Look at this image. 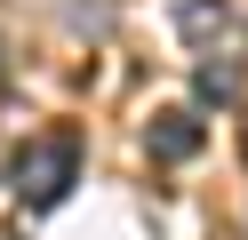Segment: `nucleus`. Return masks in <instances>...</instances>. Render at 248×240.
<instances>
[{
    "mask_svg": "<svg viewBox=\"0 0 248 240\" xmlns=\"http://www.w3.org/2000/svg\"><path fill=\"white\" fill-rule=\"evenodd\" d=\"M8 184H16L24 208H56L72 184H80V128H48V136H32L16 160H8Z\"/></svg>",
    "mask_w": 248,
    "mask_h": 240,
    "instance_id": "1",
    "label": "nucleus"
},
{
    "mask_svg": "<svg viewBox=\"0 0 248 240\" xmlns=\"http://www.w3.org/2000/svg\"><path fill=\"white\" fill-rule=\"evenodd\" d=\"M144 144H152V160H192L200 144H208V128H200L192 104H160L152 128H144Z\"/></svg>",
    "mask_w": 248,
    "mask_h": 240,
    "instance_id": "2",
    "label": "nucleus"
},
{
    "mask_svg": "<svg viewBox=\"0 0 248 240\" xmlns=\"http://www.w3.org/2000/svg\"><path fill=\"white\" fill-rule=\"evenodd\" d=\"M192 88H200V104H232V96H240V64H232V56H208L192 72Z\"/></svg>",
    "mask_w": 248,
    "mask_h": 240,
    "instance_id": "3",
    "label": "nucleus"
},
{
    "mask_svg": "<svg viewBox=\"0 0 248 240\" xmlns=\"http://www.w3.org/2000/svg\"><path fill=\"white\" fill-rule=\"evenodd\" d=\"M176 32H184V40H208V32H224V0H184V8H176Z\"/></svg>",
    "mask_w": 248,
    "mask_h": 240,
    "instance_id": "4",
    "label": "nucleus"
},
{
    "mask_svg": "<svg viewBox=\"0 0 248 240\" xmlns=\"http://www.w3.org/2000/svg\"><path fill=\"white\" fill-rule=\"evenodd\" d=\"M240 160H248V120H240Z\"/></svg>",
    "mask_w": 248,
    "mask_h": 240,
    "instance_id": "5",
    "label": "nucleus"
}]
</instances>
